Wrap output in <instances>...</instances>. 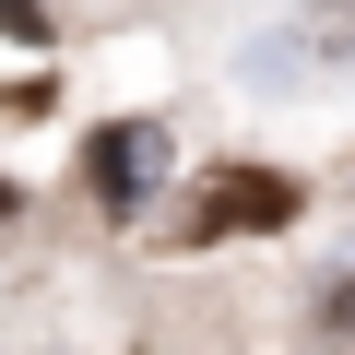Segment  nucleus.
Returning a JSON list of instances; mask_svg holds the SVG:
<instances>
[{
    "label": "nucleus",
    "instance_id": "20e7f679",
    "mask_svg": "<svg viewBox=\"0 0 355 355\" xmlns=\"http://www.w3.org/2000/svg\"><path fill=\"white\" fill-rule=\"evenodd\" d=\"M0 24H12V36H36V0H0Z\"/></svg>",
    "mask_w": 355,
    "mask_h": 355
},
{
    "label": "nucleus",
    "instance_id": "7ed1b4c3",
    "mask_svg": "<svg viewBox=\"0 0 355 355\" xmlns=\"http://www.w3.org/2000/svg\"><path fill=\"white\" fill-rule=\"evenodd\" d=\"M142 178H154V130L130 119V130H95V190L107 202H142Z\"/></svg>",
    "mask_w": 355,
    "mask_h": 355
},
{
    "label": "nucleus",
    "instance_id": "f03ea898",
    "mask_svg": "<svg viewBox=\"0 0 355 355\" xmlns=\"http://www.w3.org/2000/svg\"><path fill=\"white\" fill-rule=\"evenodd\" d=\"M284 214H296L284 178H249V166H237V178H214V190L190 202V237H237V225H284Z\"/></svg>",
    "mask_w": 355,
    "mask_h": 355
},
{
    "label": "nucleus",
    "instance_id": "39448f33",
    "mask_svg": "<svg viewBox=\"0 0 355 355\" xmlns=\"http://www.w3.org/2000/svg\"><path fill=\"white\" fill-rule=\"evenodd\" d=\"M0 214H12V190H0Z\"/></svg>",
    "mask_w": 355,
    "mask_h": 355
},
{
    "label": "nucleus",
    "instance_id": "f257e3e1",
    "mask_svg": "<svg viewBox=\"0 0 355 355\" xmlns=\"http://www.w3.org/2000/svg\"><path fill=\"white\" fill-rule=\"evenodd\" d=\"M331 71H355V0H308L284 36L249 48V83H331Z\"/></svg>",
    "mask_w": 355,
    "mask_h": 355
}]
</instances>
